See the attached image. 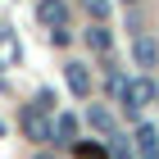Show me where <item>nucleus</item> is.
<instances>
[{"mask_svg": "<svg viewBox=\"0 0 159 159\" xmlns=\"http://www.w3.org/2000/svg\"><path fill=\"white\" fill-rule=\"evenodd\" d=\"M132 59H136V68H141V73H150V68L159 64V46H155V37L136 32V37H132Z\"/></svg>", "mask_w": 159, "mask_h": 159, "instance_id": "nucleus-3", "label": "nucleus"}, {"mask_svg": "<svg viewBox=\"0 0 159 159\" xmlns=\"http://www.w3.org/2000/svg\"><path fill=\"white\" fill-rule=\"evenodd\" d=\"M86 46H91V50H109L114 46L109 27H105V23H91V27H86Z\"/></svg>", "mask_w": 159, "mask_h": 159, "instance_id": "nucleus-8", "label": "nucleus"}, {"mask_svg": "<svg viewBox=\"0 0 159 159\" xmlns=\"http://www.w3.org/2000/svg\"><path fill=\"white\" fill-rule=\"evenodd\" d=\"M32 159H59V155H50V150H41V155H32Z\"/></svg>", "mask_w": 159, "mask_h": 159, "instance_id": "nucleus-12", "label": "nucleus"}, {"mask_svg": "<svg viewBox=\"0 0 159 159\" xmlns=\"http://www.w3.org/2000/svg\"><path fill=\"white\" fill-rule=\"evenodd\" d=\"M86 14H91L96 23H105V18H109V0H86Z\"/></svg>", "mask_w": 159, "mask_h": 159, "instance_id": "nucleus-10", "label": "nucleus"}, {"mask_svg": "<svg viewBox=\"0 0 159 159\" xmlns=\"http://www.w3.org/2000/svg\"><path fill=\"white\" fill-rule=\"evenodd\" d=\"M127 5H136V0H127Z\"/></svg>", "mask_w": 159, "mask_h": 159, "instance_id": "nucleus-13", "label": "nucleus"}, {"mask_svg": "<svg viewBox=\"0 0 159 159\" xmlns=\"http://www.w3.org/2000/svg\"><path fill=\"white\" fill-rule=\"evenodd\" d=\"M150 100H159V86L150 82L146 73H141V77H132V82L123 86V96H118V105H123V114H127V118H136V114L146 109Z\"/></svg>", "mask_w": 159, "mask_h": 159, "instance_id": "nucleus-1", "label": "nucleus"}, {"mask_svg": "<svg viewBox=\"0 0 159 159\" xmlns=\"http://www.w3.org/2000/svg\"><path fill=\"white\" fill-rule=\"evenodd\" d=\"M68 37H73L68 27H55V32H50V41H55V46H68Z\"/></svg>", "mask_w": 159, "mask_h": 159, "instance_id": "nucleus-11", "label": "nucleus"}, {"mask_svg": "<svg viewBox=\"0 0 159 159\" xmlns=\"http://www.w3.org/2000/svg\"><path fill=\"white\" fill-rule=\"evenodd\" d=\"M64 82H68V91H73L77 100L91 96V73H86V64H64Z\"/></svg>", "mask_w": 159, "mask_h": 159, "instance_id": "nucleus-5", "label": "nucleus"}, {"mask_svg": "<svg viewBox=\"0 0 159 159\" xmlns=\"http://www.w3.org/2000/svg\"><path fill=\"white\" fill-rule=\"evenodd\" d=\"M86 123H91L96 132H105V136H118V127H114V114L105 109V105H91V109H86Z\"/></svg>", "mask_w": 159, "mask_h": 159, "instance_id": "nucleus-7", "label": "nucleus"}, {"mask_svg": "<svg viewBox=\"0 0 159 159\" xmlns=\"http://www.w3.org/2000/svg\"><path fill=\"white\" fill-rule=\"evenodd\" d=\"M136 159H159V127L150 123L136 127Z\"/></svg>", "mask_w": 159, "mask_h": 159, "instance_id": "nucleus-6", "label": "nucleus"}, {"mask_svg": "<svg viewBox=\"0 0 159 159\" xmlns=\"http://www.w3.org/2000/svg\"><path fill=\"white\" fill-rule=\"evenodd\" d=\"M77 136V118L73 114H59V118H55V141H73Z\"/></svg>", "mask_w": 159, "mask_h": 159, "instance_id": "nucleus-9", "label": "nucleus"}, {"mask_svg": "<svg viewBox=\"0 0 159 159\" xmlns=\"http://www.w3.org/2000/svg\"><path fill=\"white\" fill-rule=\"evenodd\" d=\"M23 132L32 136V141H41V146H46V141H55V123L46 118V109H41V105H32V109H23Z\"/></svg>", "mask_w": 159, "mask_h": 159, "instance_id": "nucleus-2", "label": "nucleus"}, {"mask_svg": "<svg viewBox=\"0 0 159 159\" xmlns=\"http://www.w3.org/2000/svg\"><path fill=\"white\" fill-rule=\"evenodd\" d=\"M37 18L50 27V32H55V27H68V5H64V0H41V5H37Z\"/></svg>", "mask_w": 159, "mask_h": 159, "instance_id": "nucleus-4", "label": "nucleus"}]
</instances>
